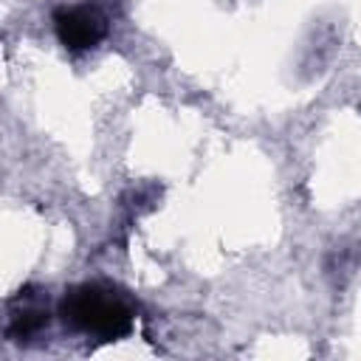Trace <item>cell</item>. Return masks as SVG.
Segmentation results:
<instances>
[{
    "instance_id": "cell-1",
    "label": "cell",
    "mask_w": 361,
    "mask_h": 361,
    "mask_svg": "<svg viewBox=\"0 0 361 361\" xmlns=\"http://www.w3.org/2000/svg\"><path fill=\"white\" fill-rule=\"evenodd\" d=\"M65 310L76 327H82L87 333H99L104 338H113L130 327V310L124 307V302L102 288L76 290L65 302Z\"/></svg>"
},
{
    "instance_id": "cell-2",
    "label": "cell",
    "mask_w": 361,
    "mask_h": 361,
    "mask_svg": "<svg viewBox=\"0 0 361 361\" xmlns=\"http://www.w3.org/2000/svg\"><path fill=\"white\" fill-rule=\"evenodd\" d=\"M56 28L65 45L71 48H87L102 37V20L90 8H68L56 17Z\"/></svg>"
}]
</instances>
